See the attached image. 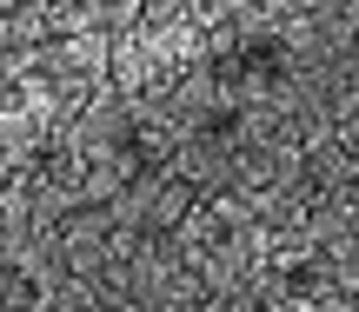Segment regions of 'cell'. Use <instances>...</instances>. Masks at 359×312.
<instances>
[{"label":"cell","mask_w":359,"mask_h":312,"mask_svg":"<svg viewBox=\"0 0 359 312\" xmlns=\"http://www.w3.org/2000/svg\"><path fill=\"white\" fill-rule=\"evenodd\" d=\"M200 312H253V299H206Z\"/></svg>","instance_id":"obj_1"}]
</instances>
